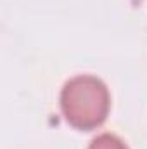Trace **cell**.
I'll list each match as a JSON object with an SVG mask.
<instances>
[{"label":"cell","instance_id":"6da1fadb","mask_svg":"<svg viewBox=\"0 0 147 149\" xmlns=\"http://www.w3.org/2000/svg\"><path fill=\"white\" fill-rule=\"evenodd\" d=\"M111 108V95L106 83L92 74H78L68 80L61 90V111L76 130L99 128Z\"/></svg>","mask_w":147,"mask_h":149},{"label":"cell","instance_id":"7a4b0ae2","mask_svg":"<svg viewBox=\"0 0 147 149\" xmlns=\"http://www.w3.org/2000/svg\"><path fill=\"white\" fill-rule=\"evenodd\" d=\"M88 149H128V146L112 134H101L95 139H92Z\"/></svg>","mask_w":147,"mask_h":149}]
</instances>
